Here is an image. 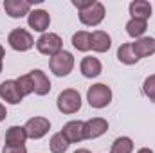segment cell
<instances>
[{
    "instance_id": "6da1fadb",
    "label": "cell",
    "mask_w": 155,
    "mask_h": 153,
    "mask_svg": "<svg viewBox=\"0 0 155 153\" xmlns=\"http://www.w3.org/2000/svg\"><path fill=\"white\" fill-rule=\"evenodd\" d=\"M87 101L92 108H105L112 101V90L105 83H96L87 90Z\"/></svg>"
},
{
    "instance_id": "7a4b0ae2",
    "label": "cell",
    "mask_w": 155,
    "mask_h": 153,
    "mask_svg": "<svg viewBox=\"0 0 155 153\" xmlns=\"http://www.w3.org/2000/svg\"><path fill=\"white\" fill-rule=\"evenodd\" d=\"M56 105H58V110L61 114H67V115L76 114L81 108V96L74 88H67V90L60 92V96L56 99Z\"/></svg>"
},
{
    "instance_id": "3957f363",
    "label": "cell",
    "mask_w": 155,
    "mask_h": 153,
    "mask_svg": "<svg viewBox=\"0 0 155 153\" xmlns=\"http://www.w3.org/2000/svg\"><path fill=\"white\" fill-rule=\"evenodd\" d=\"M49 67L58 77L67 76L74 69V56L67 50H61V52H58L56 56H52L49 60Z\"/></svg>"
},
{
    "instance_id": "277c9868",
    "label": "cell",
    "mask_w": 155,
    "mask_h": 153,
    "mask_svg": "<svg viewBox=\"0 0 155 153\" xmlns=\"http://www.w3.org/2000/svg\"><path fill=\"white\" fill-rule=\"evenodd\" d=\"M61 45L63 41L58 34L54 33H43L38 40H36V49H38L40 54H45V56H56L58 52H61Z\"/></svg>"
},
{
    "instance_id": "5b68a950",
    "label": "cell",
    "mask_w": 155,
    "mask_h": 153,
    "mask_svg": "<svg viewBox=\"0 0 155 153\" xmlns=\"http://www.w3.org/2000/svg\"><path fill=\"white\" fill-rule=\"evenodd\" d=\"M7 43L11 45V49L24 52V50H29V49L35 45V38H33V34H31L29 31L18 27V29H13V31L9 33Z\"/></svg>"
},
{
    "instance_id": "8992f818",
    "label": "cell",
    "mask_w": 155,
    "mask_h": 153,
    "mask_svg": "<svg viewBox=\"0 0 155 153\" xmlns=\"http://www.w3.org/2000/svg\"><path fill=\"white\" fill-rule=\"evenodd\" d=\"M103 18H105V5L101 2H94L85 11H79V22L83 25H88V27L99 25L103 22Z\"/></svg>"
},
{
    "instance_id": "52a82bcc",
    "label": "cell",
    "mask_w": 155,
    "mask_h": 153,
    "mask_svg": "<svg viewBox=\"0 0 155 153\" xmlns=\"http://www.w3.org/2000/svg\"><path fill=\"white\" fill-rule=\"evenodd\" d=\"M24 130L27 133V139H41L51 130V122L45 117H33L25 122Z\"/></svg>"
},
{
    "instance_id": "ba28073f",
    "label": "cell",
    "mask_w": 155,
    "mask_h": 153,
    "mask_svg": "<svg viewBox=\"0 0 155 153\" xmlns=\"http://www.w3.org/2000/svg\"><path fill=\"white\" fill-rule=\"evenodd\" d=\"M0 97L5 103H9V105H18L24 99V96H22L16 81H13V79H7V81H4L0 85Z\"/></svg>"
},
{
    "instance_id": "9c48e42d",
    "label": "cell",
    "mask_w": 155,
    "mask_h": 153,
    "mask_svg": "<svg viewBox=\"0 0 155 153\" xmlns=\"http://www.w3.org/2000/svg\"><path fill=\"white\" fill-rule=\"evenodd\" d=\"M27 24H29V27L35 29L36 33H45V31L49 29L51 16H49V13L43 11V9H35V11L29 13V16H27Z\"/></svg>"
},
{
    "instance_id": "30bf717a",
    "label": "cell",
    "mask_w": 155,
    "mask_h": 153,
    "mask_svg": "<svg viewBox=\"0 0 155 153\" xmlns=\"http://www.w3.org/2000/svg\"><path fill=\"white\" fill-rule=\"evenodd\" d=\"M61 133L69 142H81L85 139V122L83 121H69L61 128Z\"/></svg>"
},
{
    "instance_id": "8fae6325",
    "label": "cell",
    "mask_w": 155,
    "mask_h": 153,
    "mask_svg": "<svg viewBox=\"0 0 155 153\" xmlns=\"http://www.w3.org/2000/svg\"><path fill=\"white\" fill-rule=\"evenodd\" d=\"M4 9L11 18H22L31 13V2L27 0H5Z\"/></svg>"
},
{
    "instance_id": "7c38bea8",
    "label": "cell",
    "mask_w": 155,
    "mask_h": 153,
    "mask_svg": "<svg viewBox=\"0 0 155 153\" xmlns=\"http://www.w3.org/2000/svg\"><path fill=\"white\" fill-rule=\"evenodd\" d=\"M108 130V122L103 117H94L85 122V139H97Z\"/></svg>"
},
{
    "instance_id": "4fadbf2b",
    "label": "cell",
    "mask_w": 155,
    "mask_h": 153,
    "mask_svg": "<svg viewBox=\"0 0 155 153\" xmlns=\"http://www.w3.org/2000/svg\"><path fill=\"white\" fill-rule=\"evenodd\" d=\"M29 76L33 79L35 94H38V96H47V94L51 92V81H49V77L45 76V72H41L40 69H36V70H31Z\"/></svg>"
},
{
    "instance_id": "5bb4252c",
    "label": "cell",
    "mask_w": 155,
    "mask_h": 153,
    "mask_svg": "<svg viewBox=\"0 0 155 153\" xmlns=\"http://www.w3.org/2000/svg\"><path fill=\"white\" fill-rule=\"evenodd\" d=\"M132 49H134V52L139 60L146 58V56H152L155 52V40L150 38V36H143V38L135 40L132 43Z\"/></svg>"
},
{
    "instance_id": "9a60e30c",
    "label": "cell",
    "mask_w": 155,
    "mask_h": 153,
    "mask_svg": "<svg viewBox=\"0 0 155 153\" xmlns=\"http://www.w3.org/2000/svg\"><path fill=\"white\" fill-rule=\"evenodd\" d=\"M128 9H130L132 18H135V20H144L146 22L152 16V5L146 0H134Z\"/></svg>"
},
{
    "instance_id": "2e32d148",
    "label": "cell",
    "mask_w": 155,
    "mask_h": 153,
    "mask_svg": "<svg viewBox=\"0 0 155 153\" xmlns=\"http://www.w3.org/2000/svg\"><path fill=\"white\" fill-rule=\"evenodd\" d=\"M79 70L85 77H97L101 74L103 67H101V61L97 58H92V56H87L81 60V65H79Z\"/></svg>"
},
{
    "instance_id": "e0dca14e",
    "label": "cell",
    "mask_w": 155,
    "mask_h": 153,
    "mask_svg": "<svg viewBox=\"0 0 155 153\" xmlns=\"http://www.w3.org/2000/svg\"><path fill=\"white\" fill-rule=\"evenodd\" d=\"M27 141V133L24 126H11L5 132V146H24Z\"/></svg>"
},
{
    "instance_id": "ac0fdd59",
    "label": "cell",
    "mask_w": 155,
    "mask_h": 153,
    "mask_svg": "<svg viewBox=\"0 0 155 153\" xmlns=\"http://www.w3.org/2000/svg\"><path fill=\"white\" fill-rule=\"evenodd\" d=\"M90 45H92V50L96 52H107L112 47V40L105 31H94L90 38Z\"/></svg>"
},
{
    "instance_id": "d6986e66",
    "label": "cell",
    "mask_w": 155,
    "mask_h": 153,
    "mask_svg": "<svg viewBox=\"0 0 155 153\" xmlns=\"http://www.w3.org/2000/svg\"><path fill=\"white\" fill-rule=\"evenodd\" d=\"M117 60L124 65H134L139 61V58L135 56L134 49H132V43H123L119 49H117Z\"/></svg>"
},
{
    "instance_id": "ffe728a7",
    "label": "cell",
    "mask_w": 155,
    "mask_h": 153,
    "mask_svg": "<svg viewBox=\"0 0 155 153\" xmlns=\"http://www.w3.org/2000/svg\"><path fill=\"white\" fill-rule=\"evenodd\" d=\"M90 38H92L90 33H87V31H78V33L72 34V45L76 47L78 50L87 52V50L92 49V45H90Z\"/></svg>"
},
{
    "instance_id": "44dd1931",
    "label": "cell",
    "mask_w": 155,
    "mask_h": 153,
    "mask_svg": "<svg viewBox=\"0 0 155 153\" xmlns=\"http://www.w3.org/2000/svg\"><path fill=\"white\" fill-rule=\"evenodd\" d=\"M146 29H148V25H146L144 20H135V18H132V20L126 24V33H128V36H132V38H143V34L146 33Z\"/></svg>"
},
{
    "instance_id": "7402d4cb",
    "label": "cell",
    "mask_w": 155,
    "mask_h": 153,
    "mask_svg": "<svg viewBox=\"0 0 155 153\" xmlns=\"http://www.w3.org/2000/svg\"><path fill=\"white\" fill-rule=\"evenodd\" d=\"M69 141L63 137V133L61 132H58V133H54L52 137H51V142H49V148H51V151L52 153H65L69 150Z\"/></svg>"
},
{
    "instance_id": "603a6c76",
    "label": "cell",
    "mask_w": 155,
    "mask_h": 153,
    "mask_svg": "<svg viewBox=\"0 0 155 153\" xmlns=\"http://www.w3.org/2000/svg\"><path fill=\"white\" fill-rule=\"evenodd\" d=\"M134 151V141L130 137H117L112 142L110 153H132Z\"/></svg>"
},
{
    "instance_id": "cb8c5ba5",
    "label": "cell",
    "mask_w": 155,
    "mask_h": 153,
    "mask_svg": "<svg viewBox=\"0 0 155 153\" xmlns=\"http://www.w3.org/2000/svg\"><path fill=\"white\" fill-rule=\"evenodd\" d=\"M16 85H18V88H20L22 96H29V94H33V92H35V88H33V79H31L29 74L20 76L18 79H16Z\"/></svg>"
},
{
    "instance_id": "d4e9b609",
    "label": "cell",
    "mask_w": 155,
    "mask_h": 153,
    "mask_svg": "<svg viewBox=\"0 0 155 153\" xmlns=\"http://www.w3.org/2000/svg\"><path fill=\"white\" fill-rule=\"evenodd\" d=\"M143 94H144L150 101L155 103V74L153 76H148L144 79V83H143Z\"/></svg>"
},
{
    "instance_id": "484cf974",
    "label": "cell",
    "mask_w": 155,
    "mask_h": 153,
    "mask_svg": "<svg viewBox=\"0 0 155 153\" xmlns=\"http://www.w3.org/2000/svg\"><path fill=\"white\" fill-rule=\"evenodd\" d=\"M94 2H96V0H72V5L78 7L79 11H85V9H87V7H90Z\"/></svg>"
},
{
    "instance_id": "4316f807",
    "label": "cell",
    "mask_w": 155,
    "mask_h": 153,
    "mask_svg": "<svg viewBox=\"0 0 155 153\" xmlns=\"http://www.w3.org/2000/svg\"><path fill=\"white\" fill-rule=\"evenodd\" d=\"M2 153H27L25 146H4Z\"/></svg>"
},
{
    "instance_id": "83f0119b",
    "label": "cell",
    "mask_w": 155,
    "mask_h": 153,
    "mask_svg": "<svg viewBox=\"0 0 155 153\" xmlns=\"http://www.w3.org/2000/svg\"><path fill=\"white\" fill-rule=\"evenodd\" d=\"M5 115H7V112H5V106H4V105L0 103V122H2L4 119H5Z\"/></svg>"
},
{
    "instance_id": "f1b7e54d",
    "label": "cell",
    "mask_w": 155,
    "mask_h": 153,
    "mask_svg": "<svg viewBox=\"0 0 155 153\" xmlns=\"http://www.w3.org/2000/svg\"><path fill=\"white\" fill-rule=\"evenodd\" d=\"M137 153H153V151H152L150 148H141V150H139Z\"/></svg>"
},
{
    "instance_id": "f546056e",
    "label": "cell",
    "mask_w": 155,
    "mask_h": 153,
    "mask_svg": "<svg viewBox=\"0 0 155 153\" xmlns=\"http://www.w3.org/2000/svg\"><path fill=\"white\" fill-rule=\"evenodd\" d=\"M4 56H5V50H4V47L0 45V61H2V58H4Z\"/></svg>"
},
{
    "instance_id": "4dcf8cb0",
    "label": "cell",
    "mask_w": 155,
    "mask_h": 153,
    "mask_svg": "<svg viewBox=\"0 0 155 153\" xmlns=\"http://www.w3.org/2000/svg\"><path fill=\"white\" fill-rule=\"evenodd\" d=\"M74 153H90L88 150H78V151H74Z\"/></svg>"
},
{
    "instance_id": "1f68e13d",
    "label": "cell",
    "mask_w": 155,
    "mask_h": 153,
    "mask_svg": "<svg viewBox=\"0 0 155 153\" xmlns=\"http://www.w3.org/2000/svg\"><path fill=\"white\" fill-rule=\"evenodd\" d=\"M0 72H2V61H0Z\"/></svg>"
}]
</instances>
